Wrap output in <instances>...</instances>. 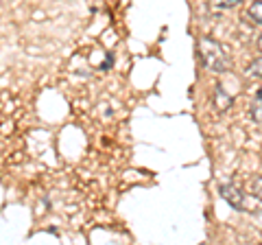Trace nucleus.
Instances as JSON below:
<instances>
[{
  "mask_svg": "<svg viewBox=\"0 0 262 245\" xmlns=\"http://www.w3.org/2000/svg\"><path fill=\"white\" fill-rule=\"evenodd\" d=\"M199 57L203 62V66L212 72H225L229 66V59H227V51L225 46L216 42L212 37H203L199 39Z\"/></svg>",
  "mask_w": 262,
  "mask_h": 245,
  "instance_id": "nucleus-1",
  "label": "nucleus"
},
{
  "mask_svg": "<svg viewBox=\"0 0 262 245\" xmlns=\"http://www.w3.org/2000/svg\"><path fill=\"white\" fill-rule=\"evenodd\" d=\"M219 195L223 197L234 210H245V193L236 184H221Z\"/></svg>",
  "mask_w": 262,
  "mask_h": 245,
  "instance_id": "nucleus-2",
  "label": "nucleus"
},
{
  "mask_svg": "<svg viewBox=\"0 0 262 245\" xmlns=\"http://www.w3.org/2000/svg\"><path fill=\"white\" fill-rule=\"evenodd\" d=\"M214 108H216L219 112H227L229 108H232V94L225 92L223 84H219V86L214 88Z\"/></svg>",
  "mask_w": 262,
  "mask_h": 245,
  "instance_id": "nucleus-3",
  "label": "nucleus"
},
{
  "mask_svg": "<svg viewBox=\"0 0 262 245\" xmlns=\"http://www.w3.org/2000/svg\"><path fill=\"white\" fill-rule=\"evenodd\" d=\"M251 120L260 127V122H262V92L260 90H256V96L251 101Z\"/></svg>",
  "mask_w": 262,
  "mask_h": 245,
  "instance_id": "nucleus-4",
  "label": "nucleus"
},
{
  "mask_svg": "<svg viewBox=\"0 0 262 245\" xmlns=\"http://www.w3.org/2000/svg\"><path fill=\"white\" fill-rule=\"evenodd\" d=\"M238 5H243V0H210V9H212V11L236 9Z\"/></svg>",
  "mask_w": 262,
  "mask_h": 245,
  "instance_id": "nucleus-5",
  "label": "nucleus"
},
{
  "mask_svg": "<svg viewBox=\"0 0 262 245\" xmlns=\"http://www.w3.org/2000/svg\"><path fill=\"white\" fill-rule=\"evenodd\" d=\"M247 20L253 24V27H260V24H262V3H260V0H256V3L249 7Z\"/></svg>",
  "mask_w": 262,
  "mask_h": 245,
  "instance_id": "nucleus-6",
  "label": "nucleus"
},
{
  "mask_svg": "<svg viewBox=\"0 0 262 245\" xmlns=\"http://www.w3.org/2000/svg\"><path fill=\"white\" fill-rule=\"evenodd\" d=\"M260 66H262V59H260V57H256V59L249 64V68H247V77L258 81L260 79Z\"/></svg>",
  "mask_w": 262,
  "mask_h": 245,
  "instance_id": "nucleus-7",
  "label": "nucleus"
},
{
  "mask_svg": "<svg viewBox=\"0 0 262 245\" xmlns=\"http://www.w3.org/2000/svg\"><path fill=\"white\" fill-rule=\"evenodd\" d=\"M262 177L256 175V179H251V195H256V199H260V195H262Z\"/></svg>",
  "mask_w": 262,
  "mask_h": 245,
  "instance_id": "nucleus-8",
  "label": "nucleus"
},
{
  "mask_svg": "<svg viewBox=\"0 0 262 245\" xmlns=\"http://www.w3.org/2000/svg\"><path fill=\"white\" fill-rule=\"evenodd\" d=\"M114 66V53H107V57H105V62L101 64V70L105 72V70H110Z\"/></svg>",
  "mask_w": 262,
  "mask_h": 245,
  "instance_id": "nucleus-9",
  "label": "nucleus"
}]
</instances>
